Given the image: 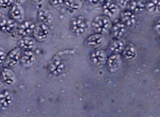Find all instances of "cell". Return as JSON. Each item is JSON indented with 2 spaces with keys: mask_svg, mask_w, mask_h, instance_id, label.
<instances>
[{
  "mask_svg": "<svg viewBox=\"0 0 160 117\" xmlns=\"http://www.w3.org/2000/svg\"><path fill=\"white\" fill-rule=\"evenodd\" d=\"M65 64L61 58L58 56H55L52 59L48 65V71L52 76H58L61 75L64 71H65Z\"/></svg>",
  "mask_w": 160,
  "mask_h": 117,
  "instance_id": "4",
  "label": "cell"
},
{
  "mask_svg": "<svg viewBox=\"0 0 160 117\" xmlns=\"http://www.w3.org/2000/svg\"><path fill=\"white\" fill-rule=\"evenodd\" d=\"M6 57V54L5 50L2 47H0V66L2 65L4 63L5 59Z\"/></svg>",
  "mask_w": 160,
  "mask_h": 117,
  "instance_id": "27",
  "label": "cell"
},
{
  "mask_svg": "<svg viewBox=\"0 0 160 117\" xmlns=\"http://www.w3.org/2000/svg\"><path fill=\"white\" fill-rule=\"evenodd\" d=\"M35 55L33 51H23L21 53V62L24 66H31L35 63Z\"/></svg>",
  "mask_w": 160,
  "mask_h": 117,
  "instance_id": "18",
  "label": "cell"
},
{
  "mask_svg": "<svg viewBox=\"0 0 160 117\" xmlns=\"http://www.w3.org/2000/svg\"><path fill=\"white\" fill-rule=\"evenodd\" d=\"M0 78L2 82L7 85H12L16 82L17 76L10 68L4 67L0 72Z\"/></svg>",
  "mask_w": 160,
  "mask_h": 117,
  "instance_id": "10",
  "label": "cell"
},
{
  "mask_svg": "<svg viewBox=\"0 0 160 117\" xmlns=\"http://www.w3.org/2000/svg\"><path fill=\"white\" fill-rule=\"evenodd\" d=\"M35 25L30 21H22L17 25V29L13 35L14 38L21 39L25 37H29L33 33Z\"/></svg>",
  "mask_w": 160,
  "mask_h": 117,
  "instance_id": "3",
  "label": "cell"
},
{
  "mask_svg": "<svg viewBox=\"0 0 160 117\" xmlns=\"http://www.w3.org/2000/svg\"><path fill=\"white\" fill-rule=\"evenodd\" d=\"M104 36L102 34L94 33L88 37L85 41L86 45L93 49H97L102 46L104 41Z\"/></svg>",
  "mask_w": 160,
  "mask_h": 117,
  "instance_id": "11",
  "label": "cell"
},
{
  "mask_svg": "<svg viewBox=\"0 0 160 117\" xmlns=\"http://www.w3.org/2000/svg\"><path fill=\"white\" fill-rule=\"evenodd\" d=\"M24 9L19 3H15L13 6L10 7L9 11L10 18L14 20L16 22L22 21L24 18Z\"/></svg>",
  "mask_w": 160,
  "mask_h": 117,
  "instance_id": "13",
  "label": "cell"
},
{
  "mask_svg": "<svg viewBox=\"0 0 160 117\" xmlns=\"http://www.w3.org/2000/svg\"><path fill=\"white\" fill-rule=\"evenodd\" d=\"M117 2L120 7H122V8H125L128 6L130 0H117Z\"/></svg>",
  "mask_w": 160,
  "mask_h": 117,
  "instance_id": "28",
  "label": "cell"
},
{
  "mask_svg": "<svg viewBox=\"0 0 160 117\" xmlns=\"http://www.w3.org/2000/svg\"><path fill=\"white\" fill-rule=\"evenodd\" d=\"M50 33V29L48 26L45 24L40 23L38 25H35L33 31V35L35 39L39 42L44 41L47 39Z\"/></svg>",
  "mask_w": 160,
  "mask_h": 117,
  "instance_id": "8",
  "label": "cell"
},
{
  "mask_svg": "<svg viewBox=\"0 0 160 117\" xmlns=\"http://www.w3.org/2000/svg\"><path fill=\"white\" fill-rule=\"evenodd\" d=\"M14 97L12 93L8 90L0 92V108L6 109L13 102Z\"/></svg>",
  "mask_w": 160,
  "mask_h": 117,
  "instance_id": "17",
  "label": "cell"
},
{
  "mask_svg": "<svg viewBox=\"0 0 160 117\" xmlns=\"http://www.w3.org/2000/svg\"><path fill=\"white\" fill-rule=\"evenodd\" d=\"M159 0H148L145 3V9L151 14H158L159 12Z\"/></svg>",
  "mask_w": 160,
  "mask_h": 117,
  "instance_id": "24",
  "label": "cell"
},
{
  "mask_svg": "<svg viewBox=\"0 0 160 117\" xmlns=\"http://www.w3.org/2000/svg\"><path fill=\"white\" fill-rule=\"evenodd\" d=\"M22 50L18 47H15L11 50L8 54H6L3 65L6 68H13L19 64L21 60Z\"/></svg>",
  "mask_w": 160,
  "mask_h": 117,
  "instance_id": "5",
  "label": "cell"
},
{
  "mask_svg": "<svg viewBox=\"0 0 160 117\" xmlns=\"http://www.w3.org/2000/svg\"><path fill=\"white\" fill-rule=\"evenodd\" d=\"M17 23L11 18H2L0 20V31L13 37L17 27Z\"/></svg>",
  "mask_w": 160,
  "mask_h": 117,
  "instance_id": "7",
  "label": "cell"
},
{
  "mask_svg": "<svg viewBox=\"0 0 160 117\" xmlns=\"http://www.w3.org/2000/svg\"><path fill=\"white\" fill-rule=\"evenodd\" d=\"M92 25L96 33L104 35L109 31L112 25L109 17L105 14H101L94 18Z\"/></svg>",
  "mask_w": 160,
  "mask_h": 117,
  "instance_id": "2",
  "label": "cell"
},
{
  "mask_svg": "<svg viewBox=\"0 0 160 117\" xmlns=\"http://www.w3.org/2000/svg\"><path fill=\"white\" fill-rule=\"evenodd\" d=\"M102 8L104 14L109 18L114 17L118 12V6L115 2L111 1V0L104 2Z\"/></svg>",
  "mask_w": 160,
  "mask_h": 117,
  "instance_id": "14",
  "label": "cell"
},
{
  "mask_svg": "<svg viewBox=\"0 0 160 117\" xmlns=\"http://www.w3.org/2000/svg\"><path fill=\"white\" fill-rule=\"evenodd\" d=\"M122 64V57L119 54H112L106 60V66L107 70L111 73H114L117 71Z\"/></svg>",
  "mask_w": 160,
  "mask_h": 117,
  "instance_id": "6",
  "label": "cell"
},
{
  "mask_svg": "<svg viewBox=\"0 0 160 117\" xmlns=\"http://www.w3.org/2000/svg\"><path fill=\"white\" fill-rule=\"evenodd\" d=\"M63 6L69 12L73 13L81 8L82 3L80 0H64Z\"/></svg>",
  "mask_w": 160,
  "mask_h": 117,
  "instance_id": "23",
  "label": "cell"
},
{
  "mask_svg": "<svg viewBox=\"0 0 160 117\" xmlns=\"http://www.w3.org/2000/svg\"><path fill=\"white\" fill-rule=\"evenodd\" d=\"M38 19L41 23L46 25H50L53 22V17L48 10L45 9H40L38 11Z\"/></svg>",
  "mask_w": 160,
  "mask_h": 117,
  "instance_id": "19",
  "label": "cell"
},
{
  "mask_svg": "<svg viewBox=\"0 0 160 117\" xmlns=\"http://www.w3.org/2000/svg\"><path fill=\"white\" fill-rule=\"evenodd\" d=\"M137 17L130 10H126L122 14V21L126 27H133L137 23Z\"/></svg>",
  "mask_w": 160,
  "mask_h": 117,
  "instance_id": "16",
  "label": "cell"
},
{
  "mask_svg": "<svg viewBox=\"0 0 160 117\" xmlns=\"http://www.w3.org/2000/svg\"><path fill=\"white\" fill-rule=\"evenodd\" d=\"M147 1H148V0H147Z\"/></svg>",
  "mask_w": 160,
  "mask_h": 117,
  "instance_id": "33",
  "label": "cell"
},
{
  "mask_svg": "<svg viewBox=\"0 0 160 117\" xmlns=\"http://www.w3.org/2000/svg\"><path fill=\"white\" fill-rule=\"evenodd\" d=\"M88 29V21L82 15L73 17L69 21V30L76 36H81L86 33Z\"/></svg>",
  "mask_w": 160,
  "mask_h": 117,
  "instance_id": "1",
  "label": "cell"
},
{
  "mask_svg": "<svg viewBox=\"0 0 160 117\" xmlns=\"http://www.w3.org/2000/svg\"><path fill=\"white\" fill-rule=\"evenodd\" d=\"M15 3V0H0V7L1 8H8Z\"/></svg>",
  "mask_w": 160,
  "mask_h": 117,
  "instance_id": "25",
  "label": "cell"
},
{
  "mask_svg": "<svg viewBox=\"0 0 160 117\" xmlns=\"http://www.w3.org/2000/svg\"><path fill=\"white\" fill-rule=\"evenodd\" d=\"M112 34L115 39H121L126 34V26L120 20H116L111 25Z\"/></svg>",
  "mask_w": 160,
  "mask_h": 117,
  "instance_id": "12",
  "label": "cell"
},
{
  "mask_svg": "<svg viewBox=\"0 0 160 117\" xmlns=\"http://www.w3.org/2000/svg\"><path fill=\"white\" fill-rule=\"evenodd\" d=\"M2 16V10H1V7H0V18H1Z\"/></svg>",
  "mask_w": 160,
  "mask_h": 117,
  "instance_id": "31",
  "label": "cell"
},
{
  "mask_svg": "<svg viewBox=\"0 0 160 117\" xmlns=\"http://www.w3.org/2000/svg\"><path fill=\"white\" fill-rule=\"evenodd\" d=\"M35 45V39L30 37H22L18 41V47L22 51H33Z\"/></svg>",
  "mask_w": 160,
  "mask_h": 117,
  "instance_id": "15",
  "label": "cell"
},
{
  "mask_svg": "<svg viewBox=\"0 0 160 117\" xmlns=\"http://www.w3.org/2000/svg\"><path fill=\"white\" fill-rule=\"evenodd\" d=\"M88 2L92 5L97 6L100 4V3H103L105 2V0H88Z\"/></svg>",
  "mask_w": 160,
  "mask_h": 117,
  "instance_id": "29",
  "label": "cell"
},
{
  "mask_svg": "<svg viewBox=\"0 0 160 117\" xmlns=\"http://www.w3.org/2000/svg\"><path fill=\"white\" fill-rule=\"evenodd\" d=\"M123 56L127 60H132L137 56V47L132 43H129L128 45L125 46L123 51Z\"/></svg>",
  "mask_w": 160,
  "mask_h": 117,
  "instance_id": "21",
  "label": "cell"
},
{
  "mask_svg": "<svg viewBox=\"0 0 160 117\" xmlns=\"http://www.w3.org/2000/svg\"><path fill=\"white\" fill-rule=\"evenodd\" d=\"M145 0H131L129 4V9L134 14H141L145 10Z\"/></svg>",
  "mask_w": 160,
  "mask_h": 117,
  "instance_id": "20",
  "label": "cell"
},
{
  "mask_svg": "<svg viewBox=\"0 0 160 117\" xmlns=\"http://www.w3.org/2000/svg\"><path fill=\"white\" fill-rule=\"evenodd\" d=\"M126 46V43L123 39H115L109 45V50L111 52L115 54L122 53V51Z\"/></svg>",
  "mask_w": 160,
  "mask_h": 117,
  "instance_id": "22",
  "label": "cell"
},
{
  "mask_svg": "<svg viewBox=\"0 0 160 117\" xmlns=\"http://www.w3.org/2000/svg\"><path fill=\"white\" fill-rule=\"evenodd\" d=\"M90 58L91 60V62L94 65L97 66H102L106 63L107 56L105 51L101 50H97L92 52H91Z\"/></svg>",
  "mask_w": 160,
  "mask_h": 117,
  "instance_id": "9",
  "label": "cell"
},
{
  "mask_svg": "<svg viewBox=\"0 0 160 117\" xmlns=\"http://www.w3.org/2000/svg\"><path fill=\"white\" fill-rule=\"evenodd\" d=\"M49 3L53 7H58L63 6L64 0H49Z\"/></svg>",
  "mask_w": 160,
  "mask_h": 117,
  "instance_id": "26",
  "label": "cell"
},
{
  "mask_svg": "<svg viewBox=\"0 0 160 117\" xmlns=\"http://www.w3.org/2000/svg\"><path fill=\"white\" fill-rule=\"evenodd\" d=\"M80 1H82V0H80Z\"/></svg>",
  "mask_w": 160,
  "mask_h": 117,
  "instance_id": "32",
  "label": "cell"
},
{
  "mask_svg": "<svg viewBox=\"0 0 160 117\" xmlns=\"http://www.w3.org/2000/svg\"><path fill=\"white\" fill-rule=\"evenodd\" d=\"M31 2H33V3H40V2H42L43 0H30Z\"/></svg>",
  "mask_w": 160,
  "mask_h": 117,
  "instance_id": "30",
  "label": "cell"
}]
</instances>
